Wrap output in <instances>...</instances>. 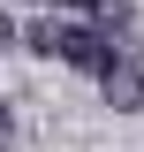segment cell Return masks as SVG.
<instances>
[{
  "mask_svg": "<svg viewBox=\"0 0 144 152\" xmlns=\"http://www.w3.org/2000/svg\"><path fill=\"white\" fill-rule=\"evenodd\" d=\"M23 46H31V53H46V61H68V69H84V76H99L106 69L114 53H129V46H114L106 31H91V23H31V31H23Z\"/></svg>",
  "mask_w": 144,
  "mask_h": 152,
  "instance_id": "obj_1",
  "label": "cell"
},
{
  "mask_svg": "<svg viewBox=\"0 0 144 152\" xmlns=\"http://www.w3.org/2000/svg\"><path fill=\"white\" fill-rule=\"evenodd\" d=\"M99 91H106V107H114V114H144V61L114 53L106 69H99Z\"/></svg>",
  "mask_w": 144,
  "mask_h": 152,
  "instance_id": "obj_2",
  "label": "cell"
},
{
  "mask_svg": "<svg viewBox=\"0 0 144 152\" xmlns=\"http://www.w3.org/2000/svg\"><path fill=\"white\" fill-rule=\"evenodd\" d=\"M53 8H76V15H99V0H53Z\"/></svg>",
  "mask_w": 144,
  "mask_h": 152,
  "instance_id": "obj_3",
  "label": "cell"
},
{
  "mask_svg": "<svg viewBox=\"0 0 144 152\" xmlns=\"http://www.w3.org/2000/svg\"><path fill=\"white\" fill-rule=\"evenodd\" d=\"M8 38H15V23H8V15H0V46H8Z\"/></svg>",
  "mask_w": 144,
  "mask_h": 152,
  "instance_id": "obj_4",
  "label": "cell"
},
{
  "mask_svg": "<svg viewBox=\"0 0 144 152\" xmlns=\"http://www.w3.org/2000/svg\"><path fill=\"white\" fill-rule=\"evenodd\" d=\"M0 129H8V99H0Z\"/></svg>",
  "mask_w": 144,
  "mask_h": 152,
  "instance_id": "obj_5",
  "label": "cell"
}]
</instances>
